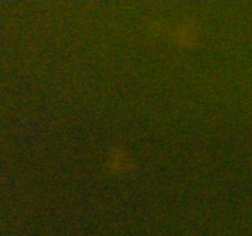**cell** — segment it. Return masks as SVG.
I'll return each instance as SVG.
<instances>
[{
    "label": "cell",
    "mask_w": 252,
    "mask_h": 236,
    "mask_svg": "<svg viewBox=\"0 0 252 236\" xmlns=\"http://www.w3.org/2000/svg\"><path fill=\"white\" fill-rule=\"evenodd\" d=\"M106 166L112 174L120 175L127 172L132 167V159L122 150H116L108 155Z\"/></svg>",
    "instance_id": "obj_1"
}]
</instances>
